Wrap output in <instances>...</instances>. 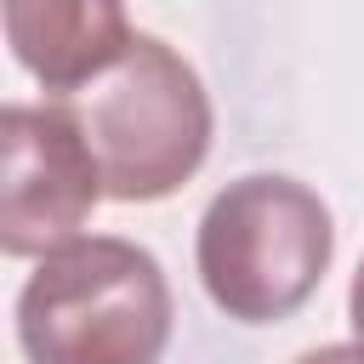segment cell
<instances>
[{
    "label": "cell",
    "instance_id": "obj_1",
    "mask_svg": "<svg viewBox=\"0 0 364 364\" xmlns=\"http://www.w3.org/2000/svg\"><path fill=\"white\" fill-rule=\"evenodd\" d=\"M171 324L159 256L114 233L46 250L17 290V347L28 364H159Z\"/></svg>",
    "mask_w": 364,
    "mask_h": 364
},
{
    "label": "cell",
    "instance_id": "obj_7",
    "mask_svg": "<svg viewBox=\"0 0 364 364\" xmlns=\"http://www.w3.org/2000/svg\"><path fill=\"white\" fill-rule=\"evenodd\" d=\"M347 324H353V336L364 341V256H358V267H353V284H347Z\"/></svg>",
    "mask_w": 364,
    "mask_h": 364
},
{
    "label": "cell",
    "instance_id": "obj_2",
    "mask_svg": "<svg viewBox=\"0 0 364 364\" xmlns=\"http://www.w3.org/2000/svg\"><path fill=\"white\" fill-rule=\"evenodd\" d=\"M63 102L74 108L102 165V188L119 205L171 199L210 154V91L193 63L159 34H136L102 80Z\"/></svg>",
    "mask_w": 364,
    "mask_h": 364
},
{
    "label": "cell",
    "instance_id": "obj_4",
    "mask_svg": "<svg viewBox=\"0 0 364 364\" xmlns=\"http://www.w3.org/2000/svg\"><path fill=\"white\" fill-rule=\"evenodd\" d=\"M0 250L6 256H46L80 239L85 216L97 210L102 165L74 119L68 102H11L0 114Z\"/></svg>",
    "mask_w": 364,
    "mask_h": 364
},
{
    "label": "cell",
    "instance_id": "obj_3",
    "mask_svg": "<svg viewBox=\"0 0 364 364\" xmlns=\"http://www.w3.org/2000/svg\"><path fill=\"white\" fill-rule=\"evenodd\" d=\"M336 256V222L330 205L279 171H250L228 182L193 239L199 284L216 301V313L239 324H279L290 318L324 279Z\"/></svg>",
    "mask_w": 364,
    "mask_h": 364
},
{
    "label": "cell",
    "instance_id": "obj_5",
    "mask_svg": "<svg viewBox=\"0 0 364 364\" xmlns=\"http://www.w3.org/2000/svg\"><path fill=\"white\" fill-rule=\"evenodd\" d=\"M131 40L125 0H6V46L51 102L102 80Z\"/></svg>",
    "mask_w": 364,
    "mask_h": 364
},
{
    "label": "cell",
    "instance_id": "obj_6",
    "mask_svg": "<svg viewBox=\"0 0 364 364\" xmlns=\"http://www.w3.org/2000/svg\"><path fill=\"white\" fill-rule=\"evenodd\" d=\"M296 364H364V341H336V347H313Z\"/></svg>",
    "mask_w": 364,
    "mask_h": 364
}]
</instances>
